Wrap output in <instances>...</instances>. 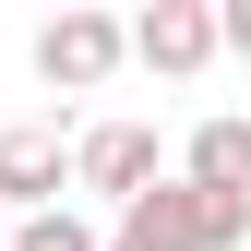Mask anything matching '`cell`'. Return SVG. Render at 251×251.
Instances as JSON below:
<instances>
[{
  "label": "cell",
  "instance_id": "obj_1",
  "mask_svg": "<svg viewBox=\"0 0 251 251\" xmlns=\"http://www.w3.org/2000/svg\"><path fill=\"white\" fill-rule=\"evenodd\" d=\"M120 60H132V24H120V12H60V24H36V84H48V96H96Z\"/></svg>",
  "mask_w": 251,
  "mask_h": 251
},
{
  "label": "cell",
  "instance_id": "obj_2",
  "mask_svg": "<svg viewBox=\"0 0 251 251\" xmlns=\"http://www.w3.org/2000/svg\"><path fill=\"white\" fill-rule=\"evenodd\" d=\"M72 179L96 203H144L168 168H155V132H144V120H96V132H72Z\"/></svg>",
  "mask_w": 251,
  "mask_h": 251
},
{
  "label": "cell",
  "instance_id": "obj_3",
  "mask_svg": "<svg viewBox=\"0 0 251 251\" xmlns=\"http://www.w3.org/2000/svg\"><path fill=\"white\" fill-rule=\"evenodd\" d=\"M60 179H72V144H60V120H12L0 132V215H48Z\"/></svg>",
  "mask_w": 251,
  "mask_h": 251
},
{
  "label": "cell",
  "instance_id": "obj_4",
  "mask_svg": "<svg viewBox=\"0 0 251 251\" xmlns=\"http://www.w3.org/2000/svg\"><path fill=\"white\" fill-rule=\"evenodd\" d=\"M132 60L168 72V84H192L203 60H215V12H203V0H155V12H132Z\"/></svg>",
  "mask_w": 251,
  "mask_h": 251
},
{
  "label": "cell",
  "instance_id": "obj_5",
  "mask_svg": "<svg viewBox=\"0 0 251 251\" xmlns=\"http://www.w3.org/2000/svg\"><path fill=\"white\" fill-rule=\"evenodd\" d=\"M108 251H215V239H203V192H192V179H155L144 203H120Z\"/></svg>",
  "mask_w": 251,
  "mask_h": 251
},
{
  "label": "cell",
  "instance_id": "obj_6",
  "mask_svg": "<svg viewBox=\"0 0 251 251\" xmlns=\"http://www.w3.org/2000/svg\"><path fill=\"white\" fill-rule=\"evenodd\" d=\"M179 179H192V192H215V203H251V120H203Z\"/></svg>",
  "mask_w": 251,
  "mask_h": 251
},
{
  "label": "cell",
  "instance_id": "obj_7",
  "mask_svg": "<svg viewBox=\"0 0 251 251\" xmlns=\"http://www.w3.org/2000/svg\"><path fill=\"white\" fill-rule=\"evenodd\" d=\"M12 251H108V227L72 215V203H48V215H12Z\"/></svg>",
  "mask_w": 251,
  "mask_h": 251
},
{
  "label": "cell",
  "instance_id": "obj_8",
  "mask_svg": "<svg viewBox=\"0 0 251 251\" xmlns=\"http://www.w3.org/2000/svg\"><path fill=\"white\" fill-rule=\"evenodd\" d=\"M215 48H239V60H251V0H239V12H215Z\"/></svg>",
  "mask_w": 251,
  "mask_h": 251
},
{
  "label": "cell",
  "instance_id": "obj_9",
  "mask_svg": "<svg viewBox=\"0 0 251 251\" xmlns=\"http://www.w3.org/2000/svg\"><path fill=\"white\" fill-rule=\"evenodd\" d=\"M0 251H12V215H0Z\"/></svg>",
  "mask_w": 251,
  "mask_h": 251
}]
</instances>
